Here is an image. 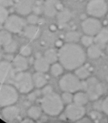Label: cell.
<instances>
[{
	"instance_id": "1",
	"label": "cell",
	"mask_w": 108,
	"mask_h": 123,
	"mask_svg": "<svg viewBox=\"0 0 108 123\" xmlns=\"http://www.w3.org/2000/svg\"><path fill=\"white\" fill-rule=\"evenodd\" d=\"M58 62L68 71H74L84 65L87 53L78 43H66L62 45L58 50Z\"/></svg>"
},
{
	"instance_id": "2",
	"label": "cell",
	"mask_w": 108,
	"mask_h": 123,
	"mask_svg": "<svg viewBox=\"0 0 108 123\" xmlns=\"http://www.w3.org/2000/svg\"><path fill=\"white\" fill-rule=\"evenodd\" d=\"M64 106V102L61 96L56 92H52L47 95H43L40 100V107L43 112L47 115L56 117L59 115Z\"/></svg>"
},
{
	"instance_id": "3",
	"label": "cell",
	"mask_w": 108,
	"mask_h": 123,
	"mask_svg": "<svg viewBox=\"0 0 108 123\" xmlns=\"http://www.w3.org/2000/svg\"><path fill=\"white\" fill-rule=\"evenodd\" d=\"M12 82L22 94H28L35 87L32 75L27 71H16Z\"/></svg>"
},
{
	"instance_id": "4",
	"label": "cell",
	"mask_w": 108,
	"mask_h": 123,
	"mask_svg": "<svg viewBox=\"0 0 108 123\" xmlns=\"http://www.w3.org/2000/svg\"><path fill=\"white\" fill-rule=\"evenodd\" d=\"M75 74L69 73L64 75L58 81V85L62 92L74 94L83 89V81Z\"/></svg>"
},
{
	"instance_id": "5",
	"label": "cell",
	"mask_w": 108,
	"mask_h": 123,
	"mask_svg": "<svg viewBox=\"0 0 108 123\" xmlns=\"http://www.w3.org/2000/svg\"><path fill=\"white\" fill-rule=\"evenodd\" d=\"M19 91L17 89L9 84H2L0 89V105L4 107L13 105L18 101Z\"/></svg>"
},
{
	"instance_id": "6",
	"label": "cell",
	"mask_w": 108,
	"mask_h": 123,
	"mask_svg": "<svg viewBox=\"0 0 108 123\" xmlns=\"http://www.w3.org/2000/svg\"><path fill=\"white\" fill-rule=\"evenodd\" d=\"M87 94L89 100L97 101L103 94L104 88L101 82L96 77H89L83 81V89Z\"/></svg>"
},
{
	"instance_id": "7",
	"label": "cell",
	"mask_w": 108,
	"mask_h": 123,
	"mask_svg": "<svg viewBox=\"0 0 108 123\" xmlns=\"http://www.w3.org/2000/svg\"><path fill=\"white\" fill-rule=\"evenodd\" d=\"M86 11L89 16L100 19L108 14V4L106 0H89Z\"/></svg>"
},
{
	"instance_id": "8",
	"label": "cell",
	"mask_w": 108,
	"mask_h": 123,
	"mask_svg": "<svg viewBox=\"0 0 108 123\" xmlns=\"http://www.w3.org/2000/svg\"><path fill=\"white\" fill-rule=\"evenodd\" d=\"M25 22L21 15L17 14H10L4 23V29L12 33L17 34L22 32L25 28Z\"/></svg>"
},
{
	"instance_id": "9",
	"label": "cell",
	"mask_w": 108,
	"mask_h": 123,
	"mask_svg": "<svg viewBox=\"0 0 108 123\" xmlns=\"http://www.w3.org/2000/svg\"><path fill=\"white\" fill-rule=\"evenodd\" d=\"M82 30L85 35L95 37L102 28V25L99 18L89 17L82 21Z\"/></svg>"
},
{
	"instance_id": "10",
	"label": "cell",
	"mask_w": 108,
	"mask_h": 123,
	"mask_svg": "<svg viewBox=\"0 0 108 123\" xmlns=\"http://www.w3.org/2000/svg\"><path fill=\"white\" fill-rule=\"evenodd\" d=\"M86 114V109L84 106L71 102L67 105L65 110V116L66 117L74 122H79L82 119Z\"/></svg>"
},
{
	"instance_id": "11",
	"label": "cell",
	"mask_w": 108,
	"mask_h": 123,
	"mask_svg": "<svg viewBox=\"0 0 108 123\" xmlns=\"http://www.w3.org/2000/svg\"><path fill=\"white\" fill-rule=\"evenodd\" d=\"M0 73H1V83L5 84L12 81L16 71L14 70L12 63L8 61H1L0 63Z\"/></svg>"
},
{
	"instance_id": "12",
	"label": "cell",
	"mask_w": 108,
	"mask_h": 123,
	"mask_svg": "<svg viewBox=\"0 0 108 123\" xmlns=\"http://www.w3.org/2000/svg\"><path fill=\"white\" fill-rule=\"evenodd\" d=\"M35 2L36 0H14V9L21 16L28 15L32 12Z\"/></svg>"
},
{
	"instance_id": "13",
	"label": "cell",
	"mask_w": 108,
	"mask_h": 123,
	"mask_svg": "<svg viewBox=\"0 0 108 123\" xmlns=\"http://www.w3.org/2000/svg\"><path fill=\"white\" fill-rule=\"evenodd\" d=\"M63 9L59 0H45L43 2V14L48 17H53Z\"/></svg>"
},
{
	"instance_id": "14",
	"label": "cell",
	"mask_w": 108,
	"mask_h": 123,
	"mask_svg": "<svg viewBox=\"0 0 108 123\" xmlns=\"http://www.w3.org/2000/svg\"><path fill=\"white\" fill-rule=\"evenodd\" d=\"M19 114H20V110L19 107H17L14 105L2 107V110H1L2 117L4 118V120L7 121L14 120L19 116Z\"/></svg>"
},
{
	"instance_id": "15",
	"label": "cell",
	"mask_w": 108,
	"mask_h": 123,
	"mask_svg": "<svg viewBox=\"0 0 108 123\" xmlns=\"http://www.w3.org/2000/svg\"><path fill=\"white\" fill-rule=\"evenodd\" d=\"M24 35L30 40H35L38 39L41 34V30L37 25H30L25 27L23 30Z\"/></svg>"
},
{
	"instance_id": "16",
	"label": "cell",
	"mask_w": 108,
	"mask_h": 123,
	"mask_svg": "<svg viewBox=\"0 0 108 123\" xmlns=\"http://www.w3.org/2000/svg\"><path fill=\"white\" fill-rule=\"evenodd\" d=\"M27 57L18 54L12 60V66L16 71H25L28 68V61Z\"/></svg>"
},
{
	"instance_id": "17",
	"label": "cell",
	"mask_w": 108,
	"mask_h": 123,
	"mask_svg": "<svg viewBox=\"0 0 108 123\" xmlns=\"http://www.w3.org/2000/svg\"><path fill=\"white\" fill-rule=\"evenodd\" d=\"M51 63L45 58L44 56L38 57L34 62V68L36 71L46 73L50 70Z\"/></svg>"
},
{
	"instance_id": "18",
	"label": "cell",
	"mask_w": 108,
	"mask_h": 123,
	"mask_svg": "<svg viewBox=\"0 0 108 123\" xmlns=\"http://www.w3.org/2000/svg\"><path fill=\"white\" fill-rule=\"evenodd\" d=\"M95 43L100 47H104L108 43V29L102 27V30L94 37Z\"/></svg>"
},
{
	"instance_id": "19",
	"label": "cell",
	"mask_w": 108,
	"mask_h": 123,
	"mask_svg": "<svg viewBox=\"0 0 108 123\" xmlns=\"http://www.w3.org/2000/svg\"><path fill=\"white\" fill-rule=\"evenodd\" d=\"M56 17L58 23L59 25H66V23H68L71 20V19L72 17V14L69 9L63 8L61 10H60L58 12V14Z\"/></svg>"
},
{
	"instance_id": "20",
	"label": "cell",
	"mask_w": 108,
	"mask_h": 123,
	"mask_svg": "<svg viewBox=\"0 0 108 123\" xmlns=\"http://www.w3.org/2000/svg\"><path fill=\"white\" fill-rule=\"evenodd\" d=\"M32 80L35 87L40 89L44 87L47 84V78L45 75V73L36 71L32 74Z\"/></svg>"
},
{
	"instance_id": "21",
	"label": "cell",
	"mask_w": 108,
	"mask_h": 123,
	"mask_svg": "<svg viewBox=\"0 0 108 123\" xmlns=\"http://www.w3.org/2000/svg\"><path fill=\"white\" fill-rule=\"evenodd\" d=\"M87 54L89 58L92 59H98L102 54V47L98 45L97 44L95 43L87 48Z\"/></svg>"
},
{
	"instance_id": "22",
	"label": "cell",
	"mask_w": 108,
	"mask_h": 123,
	"mask_svg": "<svg viewBox=\"0 0 108 123\" xmlns=\"http://www.w3.org/2000/svg\"><path fill=\"white\" fill-rule=\"evenodd\" d=\"M89 100V98L87 94L85 92L79 91L74 93V100L73 102L80 105H86Z\"/></svg>"
},
{
	"instance_id": "23",
	"label": "cell",
	"mask_w": 108,
	"mask_h": 123,
	"mask_svg": "<svg viewBox=\"0 0 108 123\" xmlns=\"http://www.w3.org/2000/svg\"><path fill=\"white\" fill-rule=\"evenodd\" d=\"M42 112H43V110H42L41 107H40L38 106L34 105V106H31L30 107L28 108V110L27 111V115L28 117L32 119L33 120H37L41 117Z\"/></svg>"
},
{
	"instance_id": "24",
	"label": "cell",
	"mask_w": 108,
	"mask_h": 123,
	"mask_svg": "<svg viewBox=\"0 0 108 123\" xmlns=\"http://www.w3.org/2000/svg\"><path fill=\"white\" fill-rule=\"evenodd\" d=\"M43 56L51 64H53V63H56L57 61H58V51H56L55 49H53V48L47 50L44 53Z\"/></svg>"
},
{
	"instance_id": "25",
	"label": "cell",
	"mask_w": 108,
	"mask_h": 123,
	"mask_svg": "<svg viewBox=\"0 0 108 123\" xmlns=\"http://www.w3.org/2000/svg\"><path fill=\"white\" fill-rule=\"evenodd\" d=\"M81 34L77 31H70L65 35V41L66 43H77L81 40Z\"/></svg>"
},
{
	"instance_id": "26",
	"label": "cell",
	"mask_w": 108,
	"mask_h": 123,
	"mask_svg": "<svg viewBox=\"0 0 108 123\" xmlns=\"http://www.w3.org/2000/svg\"><path fill=\"white\" fill-rule=\"evenodd\" d=\"M12 40H13V39H12V32H10L9 31H8L6 29L1 30V32H0V42H1V45L2 47L7 45L8 43H9Z\"/></svg>"
},
{
	"instance_id": "27",
	"label": "cell",
	"mask_w": 108,
	"mask_h": 123,
	"mask_svg": "<svg viewBox=\"0 0 108 123\" xmlns=\"http://www.w3.org/2000/svg\"><path fill=\"white\" fill-rule=\"evenodd\" d=\"M64 68V66L59 62L58 63L56 62L51 66L50 71H51V74L53 76L58 77V76H60L63 74Z\"/></svg>"
},
{
	"instance_id": "28",
	"label": "cell",
	"mask_w": 108,
	"mask_h": 123,
	"mask_svg": "<svg viewBox=\"0 0 108 123\" xmlns=\"http://www.w3.org/2000/svg\"><path fill=\"white\" fill-rule=\"evenodd\" d=\"M75 74L82 81L86 80L90 76V71L89 70L83 66L79 67L75 70Z\"/></svg>"
},
{
	"instance_id": "29",
	"label": "cell",
	"mask_w": 108,
	"mask_h": 123,
	"mask_svg": "<svg viewBox=\"0 0 108 123\" xmlns=\"http://www.w3.org/2000/svg\"><path fill=\"white\" fill-rule=\"evenodd\" d=\"M3 49H4V52L8 53V54L14 53L17 51V50L18 49L17 43L14 40H12L9 43H8L7 45L3 46Z\"/></svg>"
},
{
	"instance_id": "30",
	"label": "cell",
	"mask_w": 108,
	"mask_h": 123,
	"mask_svg": "<svg viewBox=\"0 0 108 123\" xmlns=\"http://www.w3.org/2000/svg\"><path fill=\"white\" fill-rule=\"evenodd\" d=\"M82 43V45L85 47H89L90 45H92V44H94L95 43V39L93 36H90L88 35H85L82 36L81 37V40H80Z\"/></svg>"
},
{
	"instance_id": "31",
	"label": "cell",
	"mask_w": 108,
	"mask_h": 123,
	"mask_svg": "<svg viewBox=\"0 0 108 123\" xmlns=\"http://www.w3.org/2000/svg\"><path fill=\"white\" fill-rule=\"evenodd\" d=\"M9 16V11L7 9V7L4 6H1V7H0V22H1V25H4V23L7 19Z\"/></svg>"
},
{
	"instance_id": "32",
	"label": "cell",
	"mask_w": 108,
	"mask_h": 123,
	"mask_svg": "<svg viewBox=\"0 0 108 123\" xmlns=\"http://www.w3.org/2000/svg\"><path fill=\"white\" fill-rule=\"evenodd\" d=\"M19 54L28 57L32 54V48L30 45H23L20 47L19 48Z\"/></svg>"
},
{
	"instance_id": "33",
	"label": "cell",
	"mask_w": 108,
	"mask_h": 123,
	"mask_svg": "<svg viewBox=\"0 0 108 123\" xmlns=\"http://www.w3.org/2000/svg\"><path fill=\"white\" fill-rule=\"evenodd\" d=\"M61 97H62V99H63V101H64V102L65 104L69 105V104L73 102V100H74L73 93L67 92H63Z\"/></svg>"
},
{
	"instance_id": "34",
	"label": "cell",
	"mask_w": 108,
	"mask_h": 123,
	"mask_svg": "<svg viewBox=\"0 0 108 123\" xmlns=\"http://www.w3.org/2000/svg\"><path fill=\"white\" fill-rule=\"evenodd\" d=\"M40 21V18L38 14L33 13V14H30L27 15V22L30 25H37Z\"/></svg>"
},
{
	"instance_id": "35",
	"label": "cell",
	"mask_w": 108,
	"mask_h": 123,
	"mask_svg": "<svg viewBox=\"0 0 108 123\" xmlns=\"http://www.w3.org/2000/svg\"><path fill=\"white\" fill-rule=\"evenodd\" d=\"M33 13L36 14H40L41 13H43V3L42 4H38L35 2V4L33 7V10H32Z\"/></svg>"
},
{
	"instance_id": "36",
	"label": "cell",
	"mask_w": 108,
	"mask_h": 123,
	"mask_svg": "<svg viewBox=\"0 0 108 123\" xmlns=\"http://www.w3.org/2000/svg\"><path fill=\"white\" fill-rule=\"evenodd\" d=\"M102 111L108 116V96H107L102 102Z\"/></svg>"
},
{
	"instance_id": "37",
	"label": "cell",
	"mask_w": 108,
	"mask_h": 123,
	"mask_svg": "<svg viewBox=\"0 0 108 123\" xmlns=\"http://www.w3.org/2000/svg\"><path fill=\"white\" fill-rule=\"evenodd\" d=\"M52 92H53V87L51 86L45 85L42 89V94L43 95H47V94H49Z\"/></svg>"
},
{
	"instance_id": "38",
	"label": "cell",
	"mask_w": 108,
	"mask_h": 123,
	"mask_svg": "<svg viewBox=\"0 0 108 123\" xmlns=\"http://www.w3.org/2000/svg\"><path fill=\"white\" fill-rule=\"evenodd\" d=\"M1 6H4L6 7H9L14 4V0H0Z\"/></svg>"
},
{
	"instance_id": "39",
	"label": "cell",
	"mask_w": 108,
	"mask_h": 123,
	"mask_svg": "<svg viewBox=\"0 0 108 123\" xmlns=\"http://www.w3.org/2000/svg\"><path fill=\"white\" fill-rule=\"evenodd\" d=\"M28 99H29L30 101H35V99H36V95H35V93H32V94H29Z\"/></svg>"
},
{
	"instance_id": "40",
	"label": "cell",
	"mask_w": 108,
	"mask_h": 123,
	"mask_svg": "<svg viewBox=\"0 0 108 123\" xmlns=\"http://www.w3.org/2000/svg\"><path fill=\"white\" fill-rule=\"evenodd\" d=\"M33 121H34V120H33L32 119L28 117V119H25L24 120H22V123H32Z\"/></svg>"
},
{
	"instance_id": "41",
	"label": "cell",
	"mask_w": 108,
	"mask_h": 123,
	"mask_svg": "<svg viewBox=\"0 0 108 123\" xmlns=\"http://www.w3.org/2000/svg\"><path fill=\"white\" fill-rule=\"evenodd\" d=\"M106 51H107V53L108 54V45H107V48H106Z\"/></svg>"
},
{
	"instance_id": "42",
	"label": "cell",
	"mask_w": 108,
	"mask_h": 123,
	"mask_svg": "<svg viewBox=\"0 0 108 123\" xmlns=\"http://www.w3.org/2000/svg\"><path fill=\"white\" fill-rule=\"evenodd\" d=\"M107 19H108V15H107Z\"/></svg>"
},
{
	"instance_id": "43",
	"label": "cell",
	"mask_w": 108,
	"mask_h": 123,
	"mask_svg": "<svg viewBox=\"0 0 108 123\" xmlns=\"http://www.w3.org/2000/svg\"><path fill=\"white\" fill-rule=\"evenodd\" d=\"M44 1H45V0H44Z\"/></svg>"
}]
</instances>
